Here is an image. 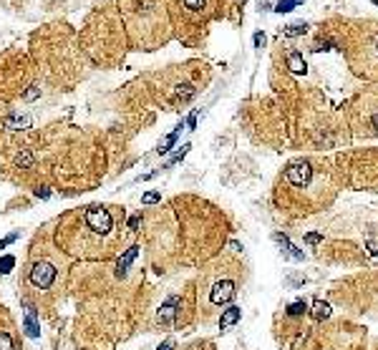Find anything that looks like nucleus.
<instances>
[{"label":"nucleus","instance_id":"21","mask_svg":"<svg viewBox=\"0 0 378 350\" xmlns=\"http://www.w3.org/2000/svg\"><path fill=\"white\" fill-rule=\"evenodd\" d=\"M38 93H41V88L30 86V91H28V93H26V98H35V96H38Z\"/></svg>","mask_w":378,"mask_h":350},{"label":"nucleus","instance_id":"22","mask_svg":"<svg viewBox=\"0 0 378 350\" xmlns=\"http://www.w3.org/2000/svg\"><path fill=\"white\" fill-rule=\"evenodd\" d=\"M262 43H265V35H262V33H255V46L260 48Z\"/></svg>","mask_w":378,"mask_h":350},{"label":"nucleus","instance_id":"10","mask_svg":"<svg viewBox=\"0 0 378 350\" xmlns=\"http://www.w3.org/2000/svg\"><path fill=\"white\" fill-rule=\"evenodd\" d=\"M182 5H184L187 13L202 15V13H207V8H209V0H182Z\"/></svg>","mask_w":378,"mask_h":350},{"label":"nucleus","instance_id":"8","mask_svg":"<svg viewBox=\"0 0 378 350\" xmlns=\"http://www.w3.org/2000/svg\"><path fill=\"white\" fill-rule=\"evenodd\" d=\"M0 350H21V330L5 307H0Z\"/></svg>","mask_w":378,"mask_h":350},{"label":"nucleus","instance_id":"15","mask_svg":"<svg viewBox=\"0 0 378 350\" xmlns=\"http://www.w3.org/2000/svg\"><path fill=\"white\" fill-rule=\"evenodd\" d=\"M179 131H182V123H179V126H176V129H174V134H169V136H167V139H164V141L159 144V154H167V151H169V146H172V144H174V141H176V136H179Z\"/></svg>","mask_w":378,"mask_h":350},{"label":"nucleus","instance_id":"24","mask_svg":"<svg viewBox=\"0 0 378 350\" xmlns=\"http://www.w3.org/2000/svg\"><path fill=\"white\" fill-rule=\"evenodd\" d=\"M234 5H237V8H242V5H245V0H234Z\"/></svg>","mask_w":378,"mask_h":350},{"label":"nucleus","instance_id":"16","mask_svg":"<svg viewBox=\"0 0 378 350\" xmlns=\"http://www.w3.org/2000/svg\"><path fill=\"white\" fill-rule=\"evenodd\" d=\"M305 28H308L305 23H295V26H288L283 33H285V35H300V33H305Z\"/></svg>","mask_w":378,"mask_h":350},{"label":"nucleus","instance_id":"11","mask_svg":"<svg viewBox=\"0 0 378 350\" xmlns=\"http://www.w3.org/2000/svg\"><path fill=\"white\" fill-rule=\"evenodd\" d=\"M5 126H8V129H13V131L28 129V126H30V116H26V114H13V116L5 121Z\"/></svg>","mask_w":378,"mask_h":350},{"label":"nucleus","instance_id":"2","mask_svg":"<svg viewBox=\"0 0 378 350\" xmlns=\"http://www.w3.org/2000/svg\"><path fill=\"white\" fill-rule=\"evenodd\" d=\"M343 184V169L335 159L300 156L290 161L275 187V199L283 212L292 217H308L333 204Z\"/></svg>","mask_w":378,"mask_h":350},{"label":"nucleus","instance_id":"14","mask_svg":"<svg viewBox=\"0 0 378 350\" xmlns=\"http://www.w3.org/2000/svg\"><path fill=\"white\" fill-rule=\"evenodd\" d=\"M305 310H308L305 300H297V302H292L290 307H288V315L290 318H300V315H305Z\"/></svg>","mask_w":378,"mask_h":350},{"label":"nucleus","instance_id":"7","mask_svg":"<svg viewBox=\"0 0 378 350\" xmlns=\"http://www.w3.org/2000/svg\"><path fill=\"white\" fill-rule=\"evenodd\" d=\"M353 116H355V131L361 136H378V91L358 101Z\"/></svg>","mask_w":378,"mask_h":350},{"label":"nucleus","instance_id":"20","mask_svg":"<svg viewBox=\"0 0 378 350\" xmlns=\"http://www.w3.org/2000/svg\"><path fill=\"white\" fill-rule=\"evenodd\" d=\"M174 348H176V343L172 340V338H169V340H167L164 345H159V350H174Z\"/></svg>","mask_w":378,"mask_h":350},{"label":"nucleus","instance_id":"9","mask_svg":"<svg viewBox=\"0 0 378 350\" xmlns=\"http://www.w3.org/2000/svg\"><path fill=\"white\" fill-rule=\"evenodd\" d=\"M242 318V307H237V305H230L227 310H222V315H220V330H230L232 325H237Z\"/></svg>","mask_w":378,"mask_h":350},{"label":"nucleus","instance_id":"5","mask_svg":"<svg viewBox=\"0 0 378 350\" xmlns=\"http://www.w3.org/2000/svg\"><path fill=\"white\" fill-rule=\"evenodd\" d=\"M48 252L51 250H38V247H33V252H30L26 270H23V295H26V300L41 302V297H46L58 285L61 267L56 260H51Z\"/></svg>","mask_w":378,"mask_h":350},{"label":"nucleus","instance_id":"4","mask_svg":"<svg viewBox=\"0 0 378 350\" xmlns=\"http://www.w3.org/2000/svg\"><path fill=\"white\" fill-rule=\"evenodd\" d=\"M348 66L355 76L366 81H378V23L353 20L343 33V48Z\"/></svg>","mask_w":378,"mask_h":350},{"label":"nucleus","instance_id":"6","mask_svg":"<svg viewBox=\"0 0 378 350\" xmlns=\"http://www.w3.org/2000/svg\"><path fill=\"white\" fill-rule=\"evenodd\" d=\"M308 350H366V335L353 325H330L310 338Z\"/></svg>","mask_w":378,"mask_h":350},{"label":"nucleus","instance_id":"17","mask_svg":"<svg viewBox=\"0 0 378 350\" xmlns=\"http://www.w3.org/2000/svg\"><path fill=\"white\" fill-rule=\"evenodd\" d=\"M297 3H300V0H280L275 10H277V13H288V10H292V5H297Z\"/></svg>","mask_w":378,"mask_h":350},{"label":"nucleus","instance_id":"3","mask_svg":"<svg viewBox=\"0 0 378 350\" xmlns=\"http://www.w3.org/2000/svg\"><path fill=\"white\" fill-rule=\"evenodd\" d=\"M242 280H245V264L234 257H220L202 267L200 275L189 282L187 292L179 297L174 325L176 327H189L197 322L207 325L217 313H222L225 305H230L237 297Z\"/></svg>","mask_w":378,"mask_h":350},{"label":"nucleus","instance_id":"13","mask_svg":"<svg viewBox=\"0 0 378 350\" xmlns=\"http://www.w3.org/2000/svg\"><path fill=\"white\" fill-rule=\"evenodd\" d=\"M288 66H290L292 73H305V60H303V56L297 51H292L290 56H288Z\"/></svg>","mask_w":378,"mask_h":350},{"label":"nucleus","instance_id":"23","mask_svg":"<svg viewBox=\"0 0 378 350\" xmlns=\"http://www.w3.org/2000/svg\"><path fill=\"white\" fill-rule=\"evenodd\" d=\"M3 267H5L3 272H8V267H13V257H5V260H3Z\"/></svg>","mask_w":378,"mask_h":350},{"label":"nucleus","instance_id":"18","mask_svg":"<svg viewBox=\"0 0 378 350\" xmlns=\"http://www.w3.org/2000/svg\"><path fill=\"white\" fill-rule=\"evenodd\" d=\"M142 202H144V204H156V202H162V194H159V192H149V194L142 197Z\"/></svg>","mask_w":378,"mask_h":350},{"label":"nucleus","instance_id":"12","mask_svg":"<svg viewBox=\"0 0 378 350\" xmlns=\"http://www.w3.org/2000/svg\"><path fill=\"white\" fill-rule=\"evenodd\" d=\"M313 318L318 322L328 320V318H330V305L323 302V300H315V302H313Z\"/></svg>","mask_w":378,"mask_h":350},{"label":"nucleus","instance_id":"19","mask_svg":"<svg viewBox=\"0 0 378 350\" xmlns=\"http://www.w3.org/2000/svg\"><path fill=\"white\" fill-rule=\"evenodd\" d=\"M320 239H323L320 234H308V237H305V242H310V244H318Z\"/></svg>","mask_w":378,"mask_h":350},{"label":"nucleus","instance_id":"1","mask_svg":"<svg viewBox=\"0 0 378 350\" xmlns=\"http://www.w3.org/2000/svg\"><path fill=\"white\" fill-rule=\"evenodd\" d=\"M124 209L88 204L68 212L56 227V247L63 257L98 262L116 257L124 247Z\"/></svg>","mask_w":378,"mask_h":350}]
</instances>
